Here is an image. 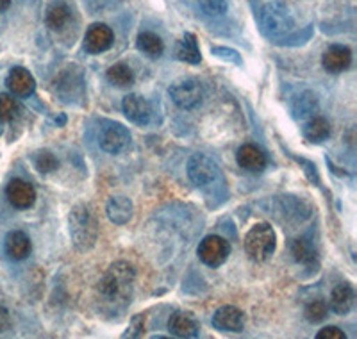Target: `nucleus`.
I'll return each instance as SVG.
<instances>
[{
    "label": "nucleus",
    "instance_id": "13",
    "mask_svg": "<svg viewBox=\"0 0 357 339\" xmlns=\"http://www.w3.org/2000/svg\"><path fill=\"white\" fill-rule=\"evenodd\" d=\"M213 325L218 331H232L238 332L245 327V315L238 307L225 306L220 307L213 316Z\"/></svg>",
    "mask_w": 357,
    "mask_h": 339
},
{
    "label": "nucleus",
    "instance_id": "9",
    "mask_svg": "<svg viewBox=\"0 0 357 339\" xmlns=\"http://www.w3.org/2000/svg\"><path fill=\"white\" fill-rule=\"evenodd\" d=\"M130 145V133L120 123L106 127L100 134V146L107 153H120Z\"/></svg>",
    "mask_w": 357,
    "mask_h": 339
},
{
    "label": "nucleus",
    "instance_id": "26",
    "mask_svg": "<svg viewBox=\"0 0 357 339\" xmlns=\"http://www.w3.org/2000/svg\"><path fill=\"white\" fill-rule=\"evenodd\" d=\"M70 18V9L65 4H54L50 6L49 11H47V25H49L52 31H59L66 25Z\"/></svg>",
    "mask_w": 357,
    "mask_h": 339
},
{
    "label": "nucleus",
    "instance_id": "32",
    "mask_svg": "<svg viewBox=\"0 0 357 339\" xmlns=\"http://www.w3.org/2000/svg\"><path fill=\"white\" fill-rule=\"evenodd\" d=\"M317 339H347V334L337 327H325L318 332Z\"/></svg>",
    "mask_w": 357,
    "mask_h": 339
},
{
    "label": "nucleus",
    "instance_id": "36",
    "mask_svg": "<svg viewBox=\"0 0 357 339\" xmlns=\"http://www.w3.org/2000/svg\"><path fill=\"white\" fill-rule=\"evenodd\" d=\"M154 339H170V338H154Z\"/></svg>",
    "mask_w": 357,
    "mask_h": 339
},
{
    "label": "nucleus",
    "instance_id": "10",
    "mask_svg": "<svg viewBox=\"0 0 357 339\" xmlns=\"http://www.w3.org/2000/svg\"><path fill=\"white\" fill-rule=\"evenodd\" d=\"M321 65L331 73L345 72L352 65V52H350L349 47H343V45H331L329 49L324 52Z\"/></svg>",
    "mask_w": 357,
    "mask_h": 339
},
{
    "label": "nucleus",
    "instance_id": "34",
    "mask_svg": "<svg viewBox=\"0 0 357 339\" xmlns=\"http://www.w3.org/2000/svg\"><path fill=\"white\" fill-rule=\"evenodd\" d=\"M213 54H225V59H232L234 63H240V57H238V52L234 50H227V49H213Z\"/></svg>",
    "mask_w": 357,
    "mask_h": 339
},
{
    "label": "nucleus",
    "instance_id": "24",
    "mask_svg": "<svg viewBox=\"0 0 357 339\" xmlns=\"http://www.w3.org/2000/svg\"><path fill=\"white\" fill-rule=\"evenodd\" d=\"M291 254L293 257H295V261L304 264L312 263V261L317 259V250H314V246H312V243L305 238H298L293 241Z\"/></svg>",
    "mask_w": 357,
    "mask_h": 339
},
{
    "label": "nucleus",
    "instance_id": "11",
    "mask_svg": "<svg viewBox=\"0 0 357 339\" xmlns=\"http://www.w3.org/2000/svg\"><path fill=\"white\" fill-rule=\"evenodd\" d=\"M6 195H8V200L11 202V206H15L17 209H27L36 200L34 188L29 182L22 181V179H15V181L9 182Z\"/></svg>",
    "mask_w": 357,
    "mask_h": 339
},
{
    "label": "nucleus",
    "instance_id": "1",
    "mask_svg": "<svg viewBox=\"0 0 357 339\" xmlns=\"http://www.w3.org/2000/svg\"><path fill=\"white\" fill-rule=\"evenodd\" d=\"M134 268L130 264L114 263L98 282V296L109 309H123L130 302L134 287Z\"/></svg>",
    "mask_w": 357,
    "mask_h": 339
},
{
    "label": "nucleus",
    "instance_id": "33",
    "mask_svg": "<svg viewBox=\"0 0 357 339\" xmlns=\"http://www.w3.org/2000/svg\"><path fill=\"white\" fill-rule=\"evenodd\" d=\"M9 327H11V316L6 307L0 306V332H6Z\"/></svg>",
    "mask_w": 357,
    "mask_h": 339
},
{
    "label": "nucleus",
    "instance_id": "22",
    "mask_svg": "<svg viewBox=\"0 0 357 339\" xmlns=\"http://www.w3.org/2000/svg\"><path fill=\"white\" fill-rule=\"evenodd\" d=\"M138 49L143 54H146L149 57H159L165 52V43H162L161 38L158 34L151 33V31H145L138 36Z\"/></svg>",
    "mask_w": 357,
    "mask_h": 339
},
{
    "label": "nucleus",
    "instance_id": "20",
    "mask_svg": "<svg viewBox=\"0 0 357 339\" xmlns=\"http://www.w3.org/2000/svg\"><path fill=\"white\" fill-rule=\"evenodd\" d=\"M177 57L184 63H190V65H199L202 56H200L199 43H197L195 34H184L183 40L178 41L177 45Z\"/></svg>",
    "mask_w": 357,
    "mask_h": 339
},
{
    "label": "nucleus",
    "instance_id": "4",
    "mask_svg": "<svg viewBox=\"0 0 357 339\" xmlns=\"http://www.w3.org/2000/svg\"><path fill=\"white\" fill-rule=\"evenodd\" d=\"M259 25L264 36L279 38L293 29V17L282 2H268L259 13Z\"/></svg>",
    "mask_w": 357,
    "mask_h": 339
},
{
    "label": "nucleus",
    "instance_id": "17",
    "mask_svg": "<svg viewBox=\"0 0 357 339\" xmlns=\"http://www.w3.org/2000/svg\"><path fill=\"white\" fill-rule=\"evenodd\" d=\"M354 299H356V295H354L350 284H337L333 289V295H331V309L336 315H349L350 309L354 307Z\"/></svg>",
    "mask_w": 357,
    "mask_h": 339
},
{
    "label": "nucleus",
    "instance_id": "29",
    "mask_svg": "<svg viewBox=\"0 0 357 339\" xmlns=\"http://www.w3.org/2000/svg\"><path fill=\"white\" fill-rule=\"evenodd\" d=\"M199 6L207 17H223L227 13V0H199Z\"/></svg>",
    "mask_w": 357,
    "mask_h": 339
},
{
    "label": "nucleus",
    "instance_id": "18",
    "mask_svg": "<svg viewBox=\"0 0 357 339\" xmlns=\"http://www.w3.org/2000/svg\"><path fill=\"white\" fill-rule=\"evenodd\" d=\"M6 252L15 261H22L31 252V239L20 230H13L6 238Z\"/></svg>",
    "mask_w": 357,
    "mask_h": 339
},
{
    "label": "nucleus",
    "instance_id": "3",
    "mask_svg": "<svg viewBox=\"0 0 357 339\" xmlns=\"http://www.w3.org/2000/svg\"><path fill=\"white\" fill-rule=\"evenodd\" d=\"M275 241L277 238L272 225L270 223H257L245 236V250L252 261L264 263L275 252Z\"/></svg>",
    "mask_w": 357,
    "mask_h": 339
},
{
    "label": "nucleus",
    "instance_id": "8",
    "mask_svg": "<svg viewBox=\"0 0 357 339\" xmlns=\"http://www.w3.org/2000/svg\"><path fill=\"white\" fill-rule=\"evenodd\" d=\"M113 40L114 34L111 31V27H107L106 24H93L86 31L84 49L89 54L106 52L111 45H113Z\"/></svg>",
    "mask_w": 357,
    "mask_h": 339
},
{
    "label": "nucleus",
    "instance_id": "30",
    "mask_svg": "<svg viewBox=\"0 0 357 339\" xmlns=\"http://www.w3.org/2000/svg\"><path fill=\"white\" fill-rule=\"evenodd\" d=\"M145 332V318L142 315H136L130 319V325L120 339H142Z\"/></svg>",
    "mask_w": 357,
    "mask_h": 339
},
{
    "label": "nucleus",
    "instance_id": "6",
    "mask_svg": "<svg viewBox=\"0 0 357 339\" xmlns=\"http://www.w3.org/2000/svg\"><path fill=\"white\" fill-rule=\"evenodd\" d=\"M229 255V243L220 236H207L199 245V257L207 266H220Z\"/></svg>",
    "mask_w": 357,
    "mask_h": 339
},
{
    "label": "nucleus",
    "instance_id": "19",
    "mask_svg": "<svg viewBox=\"0 0 357 339\" xmlns=\"http://www.w3.org/2000/svg\"><path fill=\"white\" fill-rule=\"evenodd\" d=\"M107 216L116 225H123L132 216V202L127 197H113L107 202Z\"/></svg>",
    "mask_w": 357,
    "mask_h": 339
},
{
    "label": "nucleus",
    "instance_id": "5",
    "mask_svg": "<svg viewBox=\"0 0 357 339\" xmlns=\"http://www.w3.org/2000/svg\"><path fill=\"white\" fill-rule=\"evenodd\" d=\"M170 97L181 110H195L197 105L202 104L204 89L195 79L175 82L170 88Z\"/></svg>",
    "mask_w": 357,
    "mask_h": 339
},
{
    "label": "nucleus",
    "instance_id": "27",
    "mask_svg": "<svg viewBox=\"0 0 357 339\" xmlns=\"http://www.w3.org/2000/svg\"><path fill=\"white\" fill-rule=\"evenodd\" d=\"M327 312H329V306L324 300H314V302H311L305 307L304 315L307 318V322L320 323L327 318Z\"/></svg>",
    "mask_w": 357,
    "mask_h": 339
},
{
    "label": "nucleus",
    "instance_id": "2",
    "mask_svg": "<svg viewBox=\"0 0 357 339\" xmlns=\"http://www.w3.org/2000/svg\"><path fill=\"white\" fill-rule=\"evenodd\" d=\"M98 227L93 213L86 206H77L70 213V236H72L73 245L86 250L89 246H93L97 241Z\"/></svg>",
    "mask_w": 357,
    "mask_h": 339
},
{
    "label": "nucleus",
    "instance_id": "12",
    "mask_svg": "<svg viewBox=\"0 0 357 339\" xmlns=\"http://www.w3.org/2000/svg\"><path fill=\"white\" fill-rule=\"evenodd\" d=\"M8 88L11 89V93L15 97L27 98L34 93V88H36V82H34V77L27 72L22 66L13 68L8 75V81H6Z\"/></svg>",
    "mask_w": 357,
    "mask_h": 339
},
{
    "label": "nucleus",
    "instance_id": "28",
    "mask_svg": "<svg viewBox=\"0 0 357 339\" xmlns=\"http://www.w3.org/2000/svg\"><path fill=\"white\" fill-rule=\"evenodd\" d=\"M18 104L11 95H0V123H8L17 116Z\"/></svg>",
    "mask_w": 357,
    "mask_h": 339
},
{
    "label": "nucleus",
    "instance_id": "7",
    "mask_svg": "<svg viewBox=\"0 0 357 339\" xmlns=\"http://www.w3.org/2000/svg\"><path fill=\"white\" fill-rule=\"evenodd\" d=\"M188 175H190L191 182L195 186H207V184H211L218 177V166L207 156L197 153L188 163Z\"/></svg>",
    "mask_w": 357,
    "mask_h": 339
},
{
    "label": "nucleus",
    "instance_id": "16",
    "mask_svg": "<svg viewBox=\"0 0 357 339\" xmlns=\"http://www.w3.org/2000/svg\"><path fill=\"white\" fill-rule=\"evenodd\" d=\"M172 334L183 339H193L199 336V323L190 312H174L168 322Z\"/></svg>",
    "mask_w": 357,
    "mask_h": 339
},
{
    "label": "nucleus",
    "instance_id": "21",
    "mask_svg": "<svg viewBox=\"0 0 357 339\" xmlns=\"http://www.w3.org/2000/svg\"><path fill=\"white\" fill-rule=\"evenodd\" d=\"M331 134L329 121L321 116H314L304 126V137L311 143H320L327 140Z\"/></svg>",
    "mask_w": 357,
    "mask_h": 339
},
{
    "label": "nucleus",
    "instance_id": "31",
    "mask_svg": "<svg viewBox=\"0 0 357 339\" xmlns=\"http://www.w3.org/2000/svg\"><path fill=\"white\" fill-rule=\"evenodd\" d=\"M34 163H36L38 170H40L41 174H50V172H54L57 168V159L54 158L52 153L47 152V150L38 153L36 158H34Z\"/></svg>",
    "mask_w": 357,
    "mask_h": 339
},
{
    "label": "nucleus",
    "instance_id": "25",
    "mask_svg": "<svg viewBox=\"0 0 357 339\" xmlns=\"http://www.w3.org/2000/svg\"><path fill=\"white\" fill-rule=\"evenodd\" d=\"M318 107L317 95L311 93V91H305L301 97L296 98L295 104H293V113H295L296 118H305L311 116Z\"/></svg>",
    "mask_w": 357,
    "mask_h": 339
},
{
    "label": "nucleus",
    "instance_id": "23",
    "mask_svg": "<svg viewBox=\"0 0 357 339\" xmlns=\"http://www.w3.org/2000/svg\"><path fill=\"white\" fill-rule=\"evenodd\" d=\"M107 81L111 84L118 86V88H126V86L132 84L134 73L130 66H127L126 63H116V65H113L107 70Z\"/></svg>",
    "mask_w": 357,
    "mask_h": 339
},
{
    "label": "nucleus",
    "instance_id": "14",
    "mask_svg": "<svg viewBox=\"0 0 357 339\" xmlns=\"http://www.w3.org/2000/svg\"><path fill=\"white\" fill-rule=\"evenodd\" d=\"M123 113L132 123L145 126L151 120V105L139 95H127L123 98Z\"/></svg>",
    "mask_w": 357,
    "mask_h": 339
},
{
    "label": "nucleus",
    "instance_id": "15",
    "mask_svg": "<svg viewBox=\"0 0 357 339\" xmlns=\"http://www.w3.org/2000/svg\"><path fill=\"white\" fill-rule=\"evenodd\" d=\"M238 165L241 166L247 172L252 174H257V172H263L266 168V156L263 153V150L257 149L256 145H243L238 150Z\"/></svg>",
    "mask_w": 357,
    "mask_h": 339
},
{
    "label": "nucleus",
    "instance_id": "35",
    "mask_svg": "<svg viewBox=\"0 0 357 339\" xmlns=\"http://www.w3.org/2000/svg\"><path fill=\"white\" fill-rule=\"evenodd\" d=\"M9 6H11V0H0V13L8 11Z\"/></svg>",
    "mask_w": 357,
    "mask_h": 339
}]
</instances>
